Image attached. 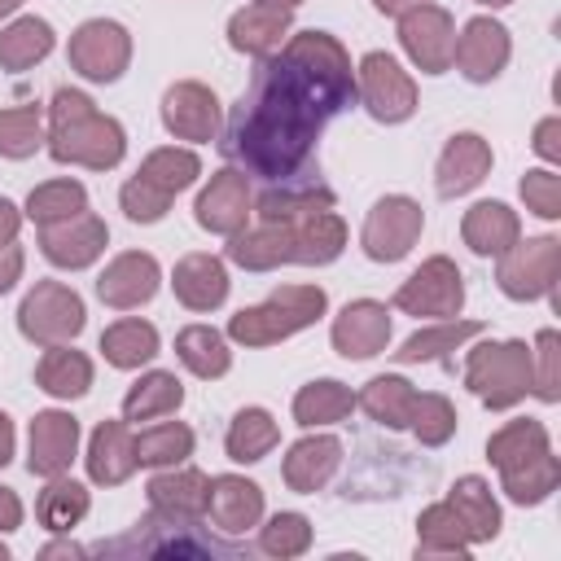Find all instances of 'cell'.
Listing matches in <instances>:
<instances>
[{
    "mask_svg": "<svg viewBox=\"0 0 561 561\" xmlns=\"http://www.w3.org/2000/svg\"><path fill=\"white\" fill-rule=\"evenodd\" d=\"M355 66L337 35L329 31H289V39L259 61L250 88L241 92L228 127L224 153L245 175L285 180L302 171L316 153L329 118L351 110Z\"/></svg>",
    "mask_w": 561,
    "mask_h": 561,
    "instance_id": "1",
    "label": "cell"
},
{
    "mask_svg": "<svg viewBox=\"0 0 561 561\" xmlns=\"http://www.w3.org/2000/svg\"><path fill=\"white\" fill-rule=\"evenodd\" d=\"M44 149L61 167L83 171H114L127 153V131L114 114H101L96 101L79 88H57L48 96V123H44Z\"/></svg>",
    "mask_w": 561,
    "mask_h": 561,
    "instance_id": "2",
    "label": "cell"
},
{
    "mask_svg": "<svg viewBox=\"0 0 561 561\" xmlns=\"http://www.w3.org/2000/svg\"><path fill=\"white\" fill-rule=\"evenodd\" d=\"M324 316H329V294L320 285H280L263 302L232 311L224 333H228V342L259 351V346H276L285 337L311 329Z\"/></svg>",
    "mask_w": 561,
    "mask_h": 561,
    "instance_id": "3",
    "label": "cell"
},
{
    "mask_svg": "<svg viewBox=\"0 0 561 561\" xmlns=\"http://www.w3.org/2000/svg\"><path fill=\"white\" fill-rule=\"evenodd\" d=\"M465 390L491 408L508 412L530 394V342L522 337H491L465 351Z\"/></svg>",
    "mask_w": 561,
    "mask_h": 561,
    "instance_id": "4",
    "label": "cell"
},
{
    "mask_svg": "<svg viewBox=\"0 0 561 561\" xmlns=\"http://www.w3.org/2000/svg\"><path fill=\"white\" fill-rule=\"evenodd\" d=\"M83 324H88V307L79 289L66 280H35L18 302V333L39 351L75 342Z\"/></svg>",
    "mask_w": 561,
    "mask_h": 561,
    "instance_id": "5",
    "label": "cell"
},
{
    "mask_svg": "<svg viewBox=\"0 0 561 561\" xmlns=\"http://www.w3.org/2000/svg\"><path fill=\"white\" fill-rule=\"evenodd\" d=\"M557 276H561V241L557 237H517L495 259V285L513 302H539L552 298L557 307Z\"/></svg>",
    "mask_w": 561,
    "mask_h": 561,
    "instance_id": "6",
    "label": "cell"
},
{
    "mask_svg": "<svg viewBox=\"0 0 561 561\" xmlns=\"http://www.w3.org/2000/svg\"><path fill=\"white\" fill-rule=\"evenodd\" d=\"M355 101L386 127L408 123L416 114V79L399 66V57L373 48L355 61Z\"/></svg>",
    "mask_w": 561,
    "mask_h": 561,
    "instance_id": "7",
    "label": "cell"
},
{
    "mask_svg": "<svg viewBox=\"0 0 561 561\" xmlns=\"http://www.w3.org/2000/svg\"><path fill=\"white\" fill-rule=\"evenodd\" d=\"M66 61L88 83H118L131 66V31L114 18H88L70 31Z\"/></svg>",
    "mask_w": 561,
    "mask_h": 561,
    "instance_id": "8",
    "label": "cell"
},
{
    "mask_svg": "<svg viewBox=\"0 0 561 561\" xmlns=\"http://www.w3.org/2000/svg\"><path fill=\"white\" fill-rule=\"evenodd\" d=\"M425 232V210L408 193H386L368 206L364 228H359V250L373 263H399L412 254V245Z\"/></svg>",
    "mask_w": 561,
    "mask_h": 561,
    "instance_id": "9",
    "label": "cell"
},
{
    "mask_svg": "<svg viewBox=\"0 0 561 561\" xmlns=\"http://www.w3.org/2000/svg\"><path fill=\"white\" fill-rule=\"evenodd\" d=\"M390 307L416 320H451L465 307V272L456 267V259L430 254L408 280H399Z\"/></svg>",
    "mask_w": 561,
    "mask_h": 561,
    "instance_id": "10",
    "label": "cell"
},
{
    "mask_svg": "<svg viewBox=\"0 0 561 561\" xmlns=\"http://www.w3.org/2000/svg\"><path fill=\"white\" fill-rule=\"evenodd\" d=\"M399 22V48H403V57L421 70V75H447L451 70V44H456V18L443 9V4H434V0H425V4H416V9H408V13H399L394 18Z\"/></svg>",
    "mask_w": 561,
    "mask_h": 561,
    "instance_id": "11",
    "label": "cell"
},
{
    "mask_svg": "<svg viewBox=\"0 0 561 561\" xmlns=\"http://www.w3.org/2000/svg\"><path fill=\"white\" fill-rule=\"evenodd\" d=\"M193 219L202 232L215 237H232L254 219V193H250V175L241 167H219L210 171V180L202 184L197 202H193Z\"/></svg>",
    "mask_w": 561,
    "mask_h": 561,
    "instance_id": "12",
    "label": "cell"
},
{
    "mask_svg": "<svg viewBox=\"0 0 561 561\" xmlns=\"http://www.w3.org/2000/svg\"><path fill=\"white\" fill-rule=\"evenodd\" d=\"M513 57V35L500 18L491 13H478L469 18L460 31H456V44H451V66L469 79V83H491L504 75Z\"/></svg>",
    "mask_w": 561,
    "mask_h": 561,
    "instance_id": "13",
    "label": "cell"
},
{
    "mask_svg": "<svg viewBox=\"0 0 561 561\" xmlns=\"http://www.w3.org/2000/svg\"><path fill=\"white\" fill-rule=\"evenodd\" d=\"M162 127L175 136V140H188V145H210L219 140L224 131V110H219V96L197 83V79H180L162 92Z\"/></svg>",
    "mask_w": 561,
    "mask_h": 561,
    "instance_id": "14",
    "label": "cell"
},
{
    "mask_svg": "<svg viewBox=\"0 0 561 561\" xmlns=\"http://www.w3.org/2000/svg\"><path fill=\"white\" fill-rule=\"evenodd\" d=\"M79 416L66 408H44L31 416L26 430V473L31 478H57L70 473V465L79 460Z\"/></svg>",
    "mask_w": 561,
    "mask_h": 561,
    "instance_id": "15",
    "label": "cell"
},
{
    "mask_svg": "<svg viewBox=\"0 0 561 561\" xmlns=\"http://www.w3.org/2000/svg\"><path fill=\"white\" fill-rule=\"evenodd\" d=\"M390 337H394V320H390V307L377 298H351L329 324V342L342 359L386 355Z\"/></svg>",
    "mask_w": 561,
    "mask_h": 561,
    "instance_id": "16",
    "label": "cell"
},
{
    "mask_svg": "<svg viewBox=\"0 0 561 561\" xmlns=\"http://www.w3.org/2000/svg\"><path fill=\"white\" fill-rule=\"evenodd\" d=\"M110 245V228L96 210H79L75 219H61V224H48L39 228V254L61 267V272H83L92 267Z\"/></svg>",
    "mask_w": 561,
    "mask_h": 561,
    "instance_id": "17",
    "label": "cell"
},
{
    "mask_svg": "<svg viewBox=\"0 0 561 561\" xmlns=\"http://www.w3.org/2000/svg\"><path fill=\"white\" fill-rule=\"evenodd\" d=\"M162 285V267L149 250H123L114 254L96 276V298L110 311H136L145 307Z\"/></svg>",
    "mask_w": 561,
    "mask_h": 561,
    "instance_id": "18",
    "label": "cell"
},
{
    "mask_svg": "<svg viewBox=\"0 0 561 561\" xmlns=\"http://www.w3.org/2000/svg\"><path fill=\"white\" fill-rule=\"evenodd\" d=\"M491 167H495L491 140L478 136V131H456V136L443 145L438 162H434V193H438L443 202H456V197L473 193V188L491 175Z\"/></svg>",
    "mask_w": 561,
    "mask_h": 561,
    "instance_id": "19",
    "label": "cell"
},
{
    "mask_svg": "<svg viewBox=\"0 0 561 561\" xmlns=\"http://www.w3.org/2000/svg\"><path fill=\"white\" fill-rule=\"evenodd\" d=\"M333 188L320 180V171H294L285 180H267V188L254 197V215L267 224H298L324 206H333Z\"/></svg>",
    "mask_w": 561,
    "mask_h": 561,
    "instance_id": "20",
    "label": "cell"
},
{
    "mask_svg": "<svg viewBox=\"0 0 561 561\" xmlns=\"http://www.w3.org/2000/svg\"><path fill=\"white\" fill-rule=\"evenodd\" d=\"M267 513V500H263V486L245 473H215L210 478V491H206V517L215 530L224 535H245L263 522Z\"/></svg>",
    "mask_w": 561,
    "mask_h": 561,
    "instance_id": "21",
    "label": "cell"
},
{
    "mask_svg": "<svg viewBox=\"0 0 561 561\" xmlns=\"http://www.w3.org/2000/svg\"><path fill=\"white\" fill-rule=\"evenodd\" d=\"M228 289H232L228 259H219V254L193 250V254H184L171 267V294H175V302L188 307V311H197V316L219 311L228 302Z\"/></svg>",
    "mask_w": 561,
    "mask_h": 561,
    "instance_id": "22",
    "label": "cell"
},
{
    "mask_svg": "<svg viewBox=\"0 0 561 561\" xmlns=\"http://www.w3.org/2000/svg\"><path fill=\"white\" fill-rule=\"evenodd\" d=\"M337 469H342V438L337 434H320V430H311L298 443H289V451L280 460V478L298 495L324 491Z\"/></svg>",
    "mask_w": 561,
    "mask_h": 561,
    "instance_id": "23",
    "label": "cell"
},
{
    "mask_svg": "<svg viewBox=\"0 0 561 561\" xmlns=\"http://www.w3.org/2000/svg\"><path fill=\"white\" fill-rule=\"evenodd\" d=\"M206 491H210V478L197 465L184 460V465L158 469L149 478V486H145V500H149V513L197 522V517H206Z\"/></svg>",
    "mask_w": 561,
    "mask_h": 561,
    "instance_id": "24",
    "label": "cell"
},
{
    "mask_svg": "<svg viewBox=\"0 0 561 561\" xmlns=\"http://www.w3.org/2000/svg\"><path fill=\"white\" fill-rule=\"evenodd\" d=\"M83 469L88 482L96 486H123L140 465H136V434L127 421H101L88 434V451H83Z\"/></svg>",
    "mask_w": 561,
    "mask_h": 561,
    "instance_id": "25",
    "label": "cell"
},
{
    "mask_svg": "<svg viewBox=\"0 0 561 561\" xmlns=\"http://www.w3.org/2000/svg\"><path fill=\"white\" fill-rule=\"evenodd\" d=\"M289 31H294V13L267 9V4H254L250 0L245 9H237L228 18V48L241 53V57L263 61V57H272L289 39Z\"/></svg>",
    "mask_w": 561,
    "mask_h": 561,
    "instance_id": "26",
    "label": "cell"
},
{
    "mask_svg": "<svg viewBox=\"0 0 561 561\" xmlns=\"http://www.w3.org/2000/svg\"><path fill=\"white\" fill-rule=\"evenodd\" d=\"M522 237V215L508 206V202H473L465 215H460V241L478 254V259H500L513 241Z\"/></svg>",
    "mask_w": 561,
    "mask_h": 561,
    "instance_id": "27",
    "label": "cell"
},
{
    "mask_svg": "<svg viewBox=\"0 0 561 561\" xmlns=\"http://www.w3.org/2000/svg\"><path fill=\"white\" fill-rule=\"evenodd\" d=\"M224 259L241 272H276L285 263H294V241H289V228L285 224H245L241 232L228 237L224 245Z\"/></svg>",
    "mask_w": 561,
    "mask_h": 561,
    "instance_id": "28",
    "label": "cell"
},
{
    "mask_svg": "<svg viewBox=\"0 0 561 561\" xmlns=\"http://www.w3.org/2000/svg\"><path fill=\"white\" fill-rule=\"evenodd\" d=\"M92 359L83 351H75V342H61V346H44V355L35 359V386L48 394V399H83L92 390Z\"/></svg>",
    "mask_w": 561,
    "mask_h": 561,
    "instance_id": "29",
    "label": "cell"
},
{
    "mask_svg": "<svg viewBox=\"0 0 561 561\" xmlns=\"http://www.w3.org/2000/svg\"><path fill=\"white\" fill-rule=\"evenodd\" d=\"M548 451H552V434H548V425L535 421V416L504 421V425L486 438V460H491L495 473H513V469H522V465H530V460H539V456H548Z\"/></svg>",
    "mask_w": 561,
    "mask_h": 561,
    "instance_id": "30",
    "label": "cell"
},
{
    "mask_svg": "<svg viewBox=\"0 0 561 561\" xmlns=\"http://www.w3.org/2000/svg\"><path fill=\"white\" fill-rule=\"evenodd\" d=\"M96 351H101V359H105L110 368H118V373H136V368H145V364L162 351V337H158V329H153L149 320H140V316H123V320H114V324L101 329Z\"/></svg>",
    "mask_w": 561,
    "mask_h": 561,
    "instance_id": "31",
    "label": "cell"
},
{
    "mask_svg": "<svg viewBox=\"0 0 561 561\" xmlns=\"http://www.w3.org/2000/svg\"><path fill=\"white\" fill-rule=\"evenodd\" d=\"M53 48H57V31L39 13H18L13 22L0 26V70H9V75L39 66Z\"/></svg>",
    "mask_w": 561,
    "mask_h": 561,
    "instance_id": "32",
    "label": "cell"
},
{
    "mask_svg": "<svg viewBox=\"0 0 561 561\" xmlns=\"http://www.w3.org/2000/svg\"><path fill=\"white\" fill-rule=\"evenodd\" d=\"M285 228L294 241V263H302V267H324V263L342 259V250H346V219L333 206H324L298 224H285Z\"/></svg>",
    "mask_w": 561,
    "mask_h": 561,
    "instance_id": "33",
    "label": "cell"
},
{
    "mask_svg": "<svg viewBox=\"0 0 561 561\" xmlns=\"http://www.w3.org/2000/svg\"><path fill=\"white\" fill-rule=\"evenodd\" d=\"M447 504L460 513V522H465L473 548H478V543H491V539L500 535V526H504L500 500H495V491H491V482H486L482 473H465V478H456L451 491H447Z\"/></svg>",
    "mask_w": 561,
    "mask_h": 561,
    "instance_id": "34",
    "label": "cell"
},
{
    "mask_svg": "<svg viewBox=\"0 0 561 561\" xmlns=\"http://www.w3.org/2000/svg\"><path fill=\"white\" fill-rule=\"evenodd\" d=\"M486 333V324L482 320H434V324H425V329H416L412 337H403L399 342V351H390L399 364H434V359H447L451 351H460L465 342H473V337H482Z\"/></svg>",
    "mask_w": 561,
    "mask_h": 561,
    "instance_id": "35",
    "label": "cell"
},
{
    "mask_svg": "<svg viewBox=\"0 0 561 561\" xmlns=\"http://www.w3.org/2000/svg\"><path fill=\"white\" fill-rule=\"evenodd\" d=\"M184 403V381L167 368H149L140 373L127 394H123V421L140 425V421H158V416H175Z\"/></svg>",
    "mask_w": 561,
    "mask_h": 561,
    "instance_id": "36",
    "label": "cell"
},
{
    "mask_svg": "<svg viewBox=\"0 0 561 561\" xmlns=\"http://www.w3.org/2000/svg\"><path fill=\"white\" fill-rule=\"evenodd\" d=\"M412 399H416V386L403 377V373H377L368 377L359 390H355V408L386 425V430H408V416H412Z\"/></svg>",
    "mask_w": 561,
    "mask_h": 561,
    "instance_id": "37",
    "label": "cell"
},
{
    "mask_svg": "<svg viewBox=\"0 0 561 561\" xmlns=\"http://www.w3.org/2000/svg\"><path fill=\"white\" fill-rule=\"evenodd\" d=\"M289 412H294V425L324 430V425H337V421H346L355 412V390L346 381H337V377H316V381L298 386Z\"/></svg>",
    "mask_w": 561,
    "mask_h": 561,
    "instance_id": "38",
    "label": "cell"
},
{
    "mask_svg": "<svg viewBox=\"0 0 561 561\" xmlns=\"http://www.w3.org/2000/svg\"><path fill=\"white\" fill-rule=\"evenodd\" d=\"M88 513H92V491L83 482H75L70 473L44 478V491L35 495V522L48 535H70Z\"/></svg>",
    "mask_w": 561,
    "mask_h": 561,
    "instance_id": "39",
    "label": "cell"
},
{
    "mask_svg": "<svg viewBox=\"0 0 561 561\" xmlns=\"http://www.w3.org/2000/svg\"><path fill=\"white\" fill-rule=\"evenodd\" d=\"M276 443H280V425H276V416H272L267 408H259V403L241 408V412L228 421V430H224V451H228L232 465H259L263 456L276 451Z\"/></svg>",
    "mask_w": 561,
    "mask_h": 561,
    "instance_id": "40",
    "label": "cell"
},
{
    "mask_svg": "<svg viewBox=\"0 0 561 561\" xmlns=\"http://www.w3.org/2000/svg\"><path fill=\"white\" fill-rule=\"evenodd\" d=\"M175 359L202 377V381H219L232 368V342L228 333H219L215 324H184L175 333Z\"/></svg>",
    "mask_w": 561,
    "mask_h": 561,
    "instance_id": "41",
    "label": "cell"
},
{
    "mask_svg": "<svg viewBox=\"0 0 561 561\" xmlns=\"http://www.w3.org/2000/svg\"><path fill=\"white\" fill-rule=\"evenodd\" d=\"M469 552L473 539L447 500H434L416 513V557H469Z\"/></svg>",
    "mask_w": 561,
    "mask_h": 561,
    "instance_id": "42",
    "label": "cell"
},
{
    "mask_svg": "<svg viewBox=\"0 0 561 561\" xmlns=\"http://www.w3.org/2000/svg\"><path fill=\"white\" fill-rule=\"evenodd\" d=\"M136 175H140L145 184H153L158 193L180 197L184 188H193V184L202 180V158H197V149H188V145H162V149H149V153H145V162L136 167Z\"/></svg>",
    "mask_w": 561,
    "mask_h": 561,
    "instance_id": "43",
    "label": "cell"
},
{
    "mask_svg": "<svg viewBox=\"0 0 561 561\" xmlns=\"http://www.w3.org/2000/svg\"><path fill=\"white\" fill-rule=\"evenodd\" d=\"M197 447V434L184 421H149L136 434V465L145 469H167V465H184Z\"/></svg>",
    "mask_w": 561,
    "mask_h": 561,
    "instance_id": "44",
    "label": "cell"
},
{
    "mask_svg": "<svg viewBox=\"0 0 561 561\" xmlns=\"http://www.w3.org/2000/svg\"><path fill=\"white\" fill-rule=\"evenodd\" d=\"M79 210H88V188L70 175L61 180H44L26 193V206L22 215L35 224V228H48V224H61V219H75Z\"/></svg>",
    "mask_w": 561,
    "mask_h": 561,
    "instance_id": "45",
    "label": "cell"
},
{
    "mask_svg": "<svg viewBox=\"0 0 561 561\" xmlns=\"http://www.w3.org/2000/svg\"><path fill=\"white\" fill-rule=\"evenodd\" d=\"M557 486H561V460H557V451H548V456H539V460H530V465H522L513 473H500L504 500L508 504H522V508L543 504Z\"/></svg>",
    "mask_w": 561,
    "mask_h": 561,
    "instance_id": "46",
    "label": "cell"
},
{
    "mask_svg": "<svg viewBox=\"0 0 561 561\" xmlns=\"http://www.w3.org/2000/svg\"><path fill=\"white\" fill-rule=\"evenodd\" d=\"M456 425H460V416H456V403H451L447 394H438V390H416L408 430H412V438H416L421 447H443V443H451V438H456Z\"/></svg>",
    "mask_w": 561,
    "mask_h": 561,
    "instance_id": "47",
    "label": "cell"
},
{
    "mask_svg": "<svg viewBox=\"0 0 561 561\" xmlns=\"http://www.w3.org/2000/svg\"><path fill=\"white\" fill-rule=\"evenodd\" d=\"M44 149V110L31 105H9L0 110V158L26 162Z\"/></svg>",
    "mask_w": 561,
    "mask_h": 561,
    "instance_id": "48",
    "label": "cell"
},
{
    "mask_svg": "<svg viewBox=\"0 0 561 561\" xmlns=\"http://www.w3.org/2000/svg\"><path fill=\"white\" fill-rule=\"evenodd\" d=\"M254 530H259V552L263 557H276V561L302 557L311 548V517L307 513H294V508L263 517Z\"/></svg>",
    "mask_w": 561,
    "mask_h": 561,
    "instance_id": "49",
    "label": "cell"
},
{
    "mask_svg": "<svg viewBox=\"0 0 561 561\" xmlns=\"http://www.w3.org/2000/svg\"><path fill=\"white\" fill-rule=\"evenodd\" d=\"M530 394L539 403H561V333L539 329L530 342Z\"/></svg>",
    "mask_w": 561,
    "mask_h": 561,
    "instance_id": "50",
    "label": "cell"
},
{
    "mask_svg": "<svg viewBox=\"0 0 561 561\" xmlns=\"http://www.w3.org/2000/svg\"><path fill=\"white\" fill-rule=\"evenodd\" d=\"M517 188H522V202H526L530 215H539L548 224L561 219V175H557V167H530Z\"/></svg>",
    "mask_w": 561,
    "mask_h": 561,
    "instance_id": "51",
    "label": "cell"
},
{
    "mask_svg": "<svg viewBox=\"0 0 561 561\" xmlns=\"http://www.w3.org/2000/svg\"><path fill=\"white\" fill-rule=\"evenodd\" d=\"M171 202H175V197L158 193V188L145 184L140 175H131V180L118 188V206H123V215H127L131 224H162L167 210H171Z\"/></svg>",
    "mask_w": 561,
    "mask_h": 561,
    "instance_id": "52",
    "label": "cell"
},
{
    "mask_svg": "<svg viewBox=\"0 0 561 561\" xmlns=\"http://www.w3.org/2000/svg\"><path fill=\"white\" fill-rule=\"evenodd\" d=\"M530 149L548 162V167H561V114H548L535 123L530 131Z\"/></svg>",
    "mask_w": 561,
    "mask_h": 561,
    "instance_id": "53",
    "label": "cell"
},
{
    "mask_svg": "<svg viewBox=\"0 0 561 561\" xmlns=\"http://www.w3.org/2000/svg\"><path fill=\"white\" fill-rule=\"evenodd\" d=\"M22 272H26V250L18 241L0 245V294H9L22 280Z\"/></svg>",
    "mask_w": 561,
    "mask_h": 561,
    "instance_id": "54",
    "label": "cell"
},
{
    "mask_svg": "<svg viewBox=\"0 0 561 561\" xmlns=\"http://www.w3.org/2000/svg\"><path fill=\"white\" fill-rule=\"evenodd\" d=\"M22 517H26L22 495H18L13 486H4V482H0V535H13V530L22 526Z\"/></svg>",
    "mask_w": 561,
    "mask_h": 561,
    "instance_id": "55",
    "label": "cell"
},
{
    "mask_svg": "<svg viewBox=\"0 0 561 561\" xmlns=\"http://www.w3.org/2000/svg\"><path fill=\"white\" fill-rule=\"evenodd\" d=\"M22 206H13L9 197H0V245H9V241H18V232H22Z\"/></svg>",
    "mask_w": 561,
    "mask_h": 561,
    "instance_id": "56",
    "label": "cell"
},
{
    "mask_svg": "<svg viewBox=\"0 0 561 561\" xmlns=\"http://www.w3.org/2000/svg\"><path fill=\"white\" fill-rule=\"evenodd\" d=\"M13 451H18V430H13V416L0 412V469L13 460Z\"/></svg>",
    "mask_w": 561,
    "mask_h": 561,
    "instance_id": "57",
    "label": "cell"
},
{
    "mask_svg": "<svg viewBox=\"0 0 561 561\" xmlns=\"http://www.w3.org/2000/svg\"><path fill=\"white\" fill-rule=\"evenodd\" d=\"M39 557H44V561H48V557H88V548H79V543H70V539H53V543L39 548Z\"/></svg>",
    "mask_w": 561,
    "mask_h": 561,
    "instance_id": "58",
    "label": "cell"
},
{
    "mask_svg": "<svg viewBox=\"0 0 561 561\" xmlns=\"http://www.w3.org/2000/svg\"><path fill=\"white\" fill-rule=\"evenodd\" d=\"M416 4H425V0H373V9H377L381 18H399V13L416 9Z\"/></svg>",
    "mask_w": 561,
    "mask_h": 561,
    "instance_id": "59",
    "label": "cell"
},
{
    "mask_svg": "<svg viewBox=\"0 0 561 561\" xmlns=\"http://www.w3.org/2000/svg\"><path fill=\"white\" fill-rule=\"evenodd\" d=\"M254 4H267V9H285V13H294L302 0H254Z\"/></svg>",
    "mask_w": 561,
    "mask_h": 561,
    "instance_id": "60",
    "label": "cell"
},
{
    "mask_svg": "<svg viewBox=\"0 0 561 561\" xmlns=\"http://www.w3.org/2000/svg\"><path fill=\"white\" fill-rule=\"evenodd\" d=\"M22 9V0H0V18H13Z\"/></svg>",
    "mask_w": 561,
    "mask_h": 561,
    "instance_id": "61",
    "label": "cell"
},
{
    "mask_svg": "<svg viewBox=\"0 0 561 561\" xmlns=\"http://www.w3.org/2000/svg\"><path fill=\"white\" fill-rule=\"evenodd\" d=\"M473 4H482V9H508L513 0H473Z\"/></svg>",
    "mask_w": 561,
    "mask_h": 561,
    "instance_id": "62",
    "label": "cell"
},
{
    "mask_svg": "<svg viewBox=\"0 0 561 561\" xmlns=\"http://www.w3.org/2000/svg\"><path fill=\"white\" fill-rule=\"evenodd\" d=\"M0 561H9V543L4 539H0Z\"/></svg>",
    "mask_w": 561,
    "mask_h": 561,
    "instance_id": "63",
    "label": "cell"
}]
</instances>
